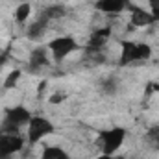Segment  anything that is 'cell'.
I'll use <instances>...</instances> for the list:
<instances>
[{"mask_svg":"<svg viewBox=\"0 0 159 159\" xmlns=\"http://www.w3.org/2000/svg\"><path fill=\"white\" fill-rule=\"evenodd\" d=\"M143 141H144V144H146L150 150L159 152V124L150 126V128L146 129V133H144Z\"/></svg>","mask_w":159,"mask_h":159,"instance_id":"obj_14","label":"cell"},{"mask_svg":"<svg viewBox=\"0 0 159 159\" xmlns=\"http://www.w3.org/2000/svg\"><path fill=\"white\" fill-rule=\"evenodd\" d=\"M117 89H119V81H117V78L104 80V83H102V91H104V94H115Z\"/></svg>","mask_w":159,"mask_h":159,"instance_id":"obj_17","label":"cell"},{"mask_svg":"<svg viewBox=\"0 0 159 159\" xmlns=\"http://www.w3.org/2000/svg\"><path fill=\"white\" fill-rule=\"evenodd\" d=\"M20 76H22V72H20L19 69H13V70L6 76V80L2 81L0 89H4V91H11V89H15V87L19 85V80H20Z\"/></svg>","mask_w":159,"mask_h":159,"instance_id":"obj_16","label":"cell"},{"mask_svg":"<svg viewBox=\"0 0 159 159\" xmlns=\"http://www.w3.org/2000/svg\"><path fill=\"white\" fill-rule=\"evenodd\" d=\"M54 63H63L67 57H70L74 52L81 50V44H80L74 35H57V37H52L46 44Z\"/></svg>","mask_w":159,"mask_h":159,"instance_id":"obj_2","label":"cell"},{"mask_svg":"<svg viewBox=\"0 0 159 159\" xmlns=\"http://www.w3.org/2000/svg\"><path fill=\"white\" fill-rule=\"evenodd\" d=\"M39 159H70L69 152L61 146H56V144H50V146H44L43 152H41Z\"/></svg>","mask_w":159,"mask_h":159,"instance_id":"obj_12","label":"cell"},{"mask_svg":"<svg viewBox=\"0 0 159 159\" xmlns=\"http://www.w3.org/2000/svg\"><path fill=\"white\" fill-rule=\"evenodd\" d=\"M28 65H30V70H39L43 67L50 65V52H48V48L46 46H35L30 52Z\"/></svg>","mask_w":159,"mask_h":159,"instance_id":"obj_10","label":"cell"},{"mask_svg":"<svg viewBox=\"0 0 159 159\" xmlns=\"http://www.w3.org/2000/svg\"><path fill=\"white\" fill-rule=\"evenodd\" d=\"M131 4V0H94V9L106 15H119L122 11H128Z\"/></svg>","mask_w":159,"mask_h":159,"instance_id":"obj_9","label":"cell"},{"mask_svg":"<svg viewBox=\"0 0 159 159\" xmlns=\"http://www.w3.org/2000/svg\"><path fill=\"white\" fill-rule=\"evenodd\" d=\"M152 57V46L143 41H120V56L117 65L119 67H129L133 63H144Z\"/></svg>","mask_w":159,"mask_h":159,"instance_id":"obj_1","label":"cell"},{"mask_svg":"<svg viewBox=\"0 0 159 159\" xmlns=\"http://www.w3.org/2000/svg\"><path fill=\"white\" fill-rule=\"evenodd\" d=\"M128 139V129L124 126H111V128H106L102 131H98V141H100V148H102V154H117L122 144L126 143Z\"/></svg>","mask_w":159,"mask_h":159,"instance_id":"obj_4","label":"cell"},{"mask_svg":"<svg viewBox=\"0 0 159 159\" xmlns=\"http://www.w3.org/2000/svg\"><path fill=\"white\" fill-rule=\"evenodd\" d=\"M30 15H32V4L30 2H20L19 6H17V9H15V13H13V17H15V22L17 24H24L28 19H30Z\"/></svg>","mask_w":159,"mask_h":159,"instance_id":"obj_15","label":"cell"},{"mask_svg":"<svg viewBox=\"0 0 159 159\" xmlns=\"http://www.w3.org/2000/svg\"><path fill=\"white\" fill-rule=\"evenodd\" d=\"M32 111L26 106H13L7 107L4 111V119H2V131L7 133H20L22 128L28 126V122L32 120Z\"/></svg>","mask_w":159,"mask_h":159,"instance_id":"obj_3","label":"cell"},{"mask_svg":"<svg viewBox=\"0 0 159 159\" xmlns=\"http://www.w3.org/2000/svg\"><path fill=\"white\" fill-rule=\"evenodd\" d=\"M26 146V137L20 133L0 131V159H9Z\"/></svg>","mask_w":159,"mask_h":159,"instance_id":"obj_6","label":"cell"},{"mask_svg":"<svg viewBox=\"0 0 159 159\" xmlns=\"http://www.w3.org/2000/svg\"><path fill=\"white\" fill-rule=\"evenodd\" d=\"M128 11H129V20H131V24H133L135 28H146V26L157 22L156 17L148 11V7H141V6L131 4V6L128 7Z\"/></svg>","mask_w":159,"mask_h":159,"instance_id":"obj_8","label":"cell"},{"mask_svg":"<svg viewBox=\"0 0 159 159\" xmlns=\"http://www.w3.org/2000/svg\"><path fill=\"white\" fill-rule=\"evenodd\" d=\"M19 2H24V0H19Z\"/></svg>","mask_w":159,"mask_h":159,"instance_id":"obj_20","label":"cell"},{"mask_svg":"<svg viewBox=\"0 0 159 159\" xmlns=\"http://www.w3.org/2000/svg\"><path fill=\"white\" fill-rule=\"evenodd\" d=\"M48 24H50V20H46L43 15H39V17H37V20H34V22L26 28V39H30V41L39 39L41 35L46 32Z\"/></svg>","mask_w":159,"mask_h":159,"instance_id":"obj_11","label":"cell"},{"mask_svg":"<svg viewBox=\"0 0 159 159\" xmlns=\"http://www.w3.org/2000/svg\"><path fill=\"white\" fill-rule=\"evenodd\" d=\"M41 15L46 19V20H59V19H63L65 15H67V9H65V6H61V4H52V6H48V7H44L43 11H41Z\"/></svg>","mask_w":159,"mask_h":159,"instance_id":"obj_13","label":"cell"},{"mask_svg":"<svg viewBox=\"0 0 159 159\" xmlns=\"http://www.w3.org/2000/svg\"><path fill=\"white\" fill-rule=\"evenodd\" d=\"M111 34H113V30H111L109 26H104V28L94 30V32L89 35V41H87V44H85V50H87L89 54H93V56H94V54H100L102 48L106 46V43L109 41Z\"/></svg>","mask_w":159,"mask_h":159,"instance_id":"obj_7","label":"cell"},{"mask_svg":"<svg viewBox=\"0 0 159 159\" xmlns=\"http://www.w3.org/2000/svg\"><path fill=\"white\" fill-rule=\"evenodd\" d=\"M54 131H56V126L52 124V120H48L46 117H41V115H34L26 126V143L37 144L39 141L52 135Z\"/></svg>","mask_w":159,"mask_h":159,"instance_id":"obj_5","label":"cell"},{"mask_svg":"<svg viewBox=\"0 0 159 159\" xmlns=\"http://www.w3.org/2000/svg\"><path fill=\"white\" fill-rule=\"evenodd\" d=\"M96 159H126L124 156H117V154H111V156H107V154H100Z\"/></svg>","mask_w":159,"mask_h":159,"instance_id":"obj_19","label":"cell"},{"mask_svg":"<svg viewBox=\"0 0 159 159\" xmlns=\"http://www.w3.org/2000/svg\"><path fill=\"white\" fill-rule=\"evenodd\" d=\"M148 2V11L156 17V20L159 22V0H146Z\"/></svg>","mask_w":159,"mask_h":159,"instance_id":"obj_18","label":"cell"}]
</instances>
